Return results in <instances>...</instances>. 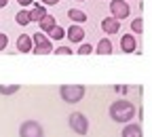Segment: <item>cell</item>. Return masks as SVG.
<instances>
[{"label":"cell","instance_id":"52a82bcc","mask_svg":"<svg viewBox=\"0 0 152 137\" xmlns=\"http://www.w3.org/2000/svg\"><path fill=\"white\" fill-rule=\"evenodd\" d=\"M85 30H83V26H78V23H72L68 30H66V38L70 42H76V44H80L83 40H85Z\"/></svg>","mask_w":152,"mask_h":137},{"label":"cell","instance_id":"4316f807","mask_svg":"<svg viewBox=\"0 0 152 137\" xmlns=\"http://www.w3.org/2000/svg\"><path fill=\"white\" fill-rule=\"evenodd\" d=\"M76 2H85V0H76Z\"/></svg>","mask_w":152,"mask_h":137},{"label":"cell","instance_id":"8fae6325","mask_svg":"<svg viewBox=\"0 0 152 137\" xmlns=\"http://www.w3.org/2000/svg\"><path fill=\"white\" fill-rule=\"evenodd\" d=\"M121 137H144V133H142V127L137 122H127Z\"/></svg>","mask_w":152,"mask_h":137},{"label":"cell","instance_id":"7c38bea8","mask_svg":"<svg viewBox=\"0 0 152 137\" xmlns=\"http://www.w3.org/2000/svg\"><path fill=\"white\" fill-rule=\"evenodd\" d=\"M45 15H47V9H45L42 4H36V7L30 9V19H32V21H38V23H40L42 19H45Z\"/></svg>","mask_w":152,"mask_h":137},{"label":"cell","instance_id":"e0dca14e","mask_svg":"<svg viewBox=\"0 0 152 137\" xmlns=\"http://www.w3.org/2000/svg\"><path fill=\"white\" fill-rule=\"evenodd\" d=\"M15 21H17L19 26H28V23H32V19H30V11H19V13L15 15Z\"/></svg>","mask_w":152,"mask_h":137},{"label":"cell","instance_id":"2e32d148","mask_svg":"<svg viewBox=\"0 0 152 137\" xmlns=\"http://www.w3.org/2000/svg\"><path fill=\"white\" fill-rule=\"evenodd\" d=\"M49 36H51V40H64V38H66V30L61 26H55L53 30H49Z\"/></svg>","mask_w":152,"mask_h":137},{"label":"cell","instance_id":"7402d4cb","mask_svg":"<svg viewBox=\"0 0 152 137\" xmlns=\"http://www.w3.org/2000/svg\"><path fill=\"white\" fill-rule=\"evenodd\" d=\"M9 47V38H7V34H0V51H4Z\"/></svg>","mask_w":152,"mask_h":137},{"label":"cell","instance_id":"44dd1931","mask_svg":"<svg viewBox=\"0 0 152 137\" xmlns=\"http://www.w3.org/2000/svg\"><path fill=\"white\" fill-rule=\"evenodd\" d=\"M53 53H55V55H72L74 51H72L70 47H57V49H53Z\"/></svg>","mask_w":152,"mask_h":137},{"label":"cell","instance_id":"ffe728a7","mask_svg":"<svg viewBox=\"0 0 152 137\" xmlns=\"http://www.w3.org/2000/svg\"><path fill=\"white\" fill-rule=\"evenodd\" d=\"M93 53V47L89 44V42H80V47H78V55H91Z\"/></svg>","mask_w":152,"mask_h":137},{"label":"cell","instance_id":"9c48e42d","mask_svg":"<svg viewBox=\"0 0 152 137\" xmlns=\"http://www.w3.org/2000/svg\"><path fill=\"white\" fill-rule=\"evenodd\" d=\"M121 51L123 53H135L137 51V38L133 36V34L121 36Z\"/></svg>","mask_w":152,"mask_h":137},{"label":"cell","instance_id":"ba28073f","mask_svg":"<svg viewBox=\"0 0 152 137\" xmlns=\"http://www.w3.org/2000/svg\"><path fill=\"white\" fill-rule=\"evenodd\" d=\"M102 30H104V34L114 36V34L121 32V21L114 17H106V19H102Z\"/></svg>","mask_w":152,"mask_h":137},{"label":"cell","instance_id":"d6986e66","mask_svg":"<svg viewBox=\"0 0 152 137\" xmlns=\"http://www.w3.org/2000/svg\"><path fill=\"white\" fill-rule=\"evenodd\" d=\"M19 93V85H0V95H15Z\"/></svg>","mask_w":152,"mask_h":137},{"label":"cell","instance_id":"484cf974","mask_svg":"<svg viewBox=\"0 0 152 137\" xmlns=\"http://www.w3.org/2000/svg\"><path fill=\"white\" fill-rule=\"evenodd\" d=\"M7 4H9V0H0V9H4Z\"/></svg>","mask_w":152,"mask_h":137},{"label":"cell","instance_id":"ac0fdd59","mask_svg":"<svg viewBox=\"0 0 152 137\" xmlns=\"http://www.w3.org/2000/svg\"><path fill=\"white\" fill-rule=\"evenodd\" d=\"M131 32L137 34V36L144 32V19L142 17H137V19H133V21H131Z\"/></svg>","mask_w":152,"mask_h":137},{"label":"cell","instance_id":"6da1fadb","mask_svg":"<svg viewBox=\"0 0 152 137\" xmlns=\"http://www.w3.org/2000/svg\"><path fill=\"white\" fill-rule=\"evenodd\" d=\"M133 116H135V106L127 99H118L110 106V118L114 122H123L127 125L129 120H133Z\"/></svg>","mask_w":152,"mask_h":137},{"label":"cell","instance_id":"277c9868","mask_svg":"<svg viewBox=\"0 0 152 137\" xmlns=\"http://www.w3.org/2000/svg\"><path fill=\"white\" fill-rule=\"evenodd\" d=\"M68 125L76 135H87L89 133V120L83 112H72L70 118H68Z\"/></svg>","mask_w":152,"mask_h":137},{"label":"cell","instance_id":"cb8c5ba5","mask_svg":"<svg viewBox=\"0 0 152 137\" xmlns=\"http://www.w3.org/2000/svg\"><path fill=\"white\" fill-rule=\"evenodd\" d=\"M42 4H47V7H55V4H59L61 0H40Z\"/></svg>","mask_w":152,"mask_h":137},{"label":"cell","instance_id":"30bf717a","mask_svg":"<svg viewBox=\"0 0 152 137\" xmlns=\"http://www.w3.org/2000/svg\"><path fill=\"white\" fill-rule=\"evenodd\" d=\"M32 49H34L32 34H21L17 38V51L19 53H32Z\"/></svg>","mask_w":152,"mask_h":137},{"label":"cell","instance_id":"d4e9b609","mask_svg":"<svg viewBox=\"0 0 152 137\" xmlns=\"http://www.w3.org/2000/svg\"><path fill=\"white\" fill-rule=\"evenodd\" d=\"M17 2H19V4H21V7L26 9V7H32V4H34V0H17Z\"/></svg>","mask_w":152,"mask_h":137},{"label":"cell","instance_id":"5bb4252c","mask_svg":"<svg viewBox=\"0 0 152 137\" xmlns=\"http://www.w3.org/2000/svg\"><path fill=\"white\" fill-rule=\"evenodd\" d=\"M112 42H110V38H102V40L97 42V47H95V53H99V55H110L112 53Z\"/></svg>","mask_w":152,"mask_h":137},{"label":"cell","instance_id":"7a4b0ae2","mask_svg":"<svg viewBox=\"0 0 152 137\" xmlns=\"http://www.w3.org/2000/svg\"><path fill=\"white\" fill-rule=\"evenodd\" d=\"M59 95H61V99L66 103H78L87 95V89L83 85H61L59 87Z\"/></svg>","mask_w":152,"mask_h":137},{"label":"cell","instance_id":"4fadbf2b","mask_svg":"<svg viewBox=\"0 0 152 137\" xmlns=\"http://www.w3.org/2000/svg\"><path fill=\"white\" fill-rule=\"evenodd\" d=\"M68 19H72L74 23L80 26V23L87 21V13H83L80 9H70V11H68Z\"/></svg>","mask_w":152,"mask_h":137},{"label":"cell","instance_id":"603a6c76","mask_svg":"<svg viewBox=\"0 0 152 137\" xmlns=\"http://www.w3.org/2000/svg\"><path fill=\"white\" fill-rule=\"evenodd\" d=\"M114 91H116L118 95H127V93H129V87H125V85H116V87H114Z\"/></svg>","mask_w":152,"mask_h":137},{"label":"cell","instance_id":"9a60e30c","mask_svg":"<svg viewBox=\"0 0 152 137\" xmlns=\"http://www.w3.org/2000/svg\"><path fill=\"white\" fill-rule=\"evenodd\" d=\"M38 26H40V32H49V30H53L57 23H55V17L47 13V15H45V19H42V21L38 23Z\"/></svg>","mask_w":152,"mask_h":137},{"label":"cell","instance_id":"3957f363","mask_svg":"<svg viewBox=\"0 0 152 137\" xmlns=\"http://www.w3.org/2000/svg\"><path fill=\"white\" fill-rule=\"evenodd\" d=\"M32 40H34L32 53H36V55L53 53V40H51L49 36H45V32H36V34H32Z\"/></svg>","mask_w":152,"mask_h":137},{"label":"cell","instance_id":"5b68a950","mask_svg":"<svg viewBox=\"0 0 152 137\" xmlns=\"http://www.w3.org/2000/svg\"><path fill=\"white\" fill-rule=\"evenodd\" d=\"M19 137H45V129L36 120H23L19 127Z\"/></svg>","mask_w":152,"mask_h":137},{"label":"cell","instance_id":"8992f818","mask_svg":"<svg viewBox=\"0 0 152 137\" xmlns=\"http://www.w3.org/2000/svg\"><path fill=\"white\" fill-rule=\"evenodd\" d=\"M110 13H112L114 19L123 21V19H127L131 15V7H129V2H125V0H112L110 2Z\"/></svg>","mask_w":152,"mask_h":137}]
</instances>
